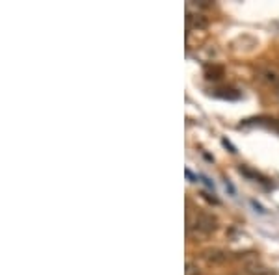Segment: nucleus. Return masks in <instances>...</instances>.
<instances>
[{
    "label": "nucleus",
    "instance_id": "f257e3e1",
    "mask_svg": "<svg viewBox=\"0 0 279 275\" xmlns=\"http://www.w3.org/2000/svg\"><path fill=\"white\" fill-rule=\"evenodd\" d=\"M194 229L203 233V235H211V233H214L218 229V219L212 214L200 212L194 219Z\"/></svg>",
    "mask_w": 279,
    "mask_h": 275
},
{
    "label": "nucleus",
    "instance_id": "f03ea898",
    "mask_svg": "<svg viewBox=\"0 0 279 275\" xmlns=\"http://www.w3.org/2000/svg\"><path fill=\"white\" fill-rule=\"evenodd\" d=\"M259 78H261L262 82H266L268 86L279 89V73L277 71H273V69H270V67H262V69H259Z\"/></svg>",
    "mask_w": 279,
    "mask_h": 275
},
{
    "label": "nucleus",
    "instance_id": "7ed1b4c3",
    "mask_svg": "<svg viewBox=\"0 0 279 275\" xmlns=\"http://www.w3.org/2000/svg\"><path fill=\"white\" fill-rule=\"evenodd\" d=\"M203 257H205V260L209 264H222L227 260V253L220 249V247H212V249H207L203 253Z\"/></svg>",
    "mask_w": 279,
    "mask_h": 275
},
{
    "label": "nucleus",
    "instance_id": "20e7f679",
    "mask_svg": "<svg viewBox=\"0 0 279 275\" xmlns=\"http://www.w3.org/2000/svg\"><path fill=\"white\" fill-rule=\"evenodd\" d=\"M186 21H188V26L190 28H195V30H203L209 26V17L207 15H203V13H192L188 12V17H186Z\"/></svg>",
    "mask_w": 279,
    "mask_h": 275
},
{
    "label": "nucleus",
    "instance_id": "39448f33",
    "mask_svg": "<svg viewBox=\"0 0 279 275\" xmlns=\"http://www.w3.org/2000/svg\"><path fill=\"white\" fill-rule=\"evenodd\" d=\"M246 273L248 275H273L272 271H270L264 264L259 262L257 258H253L250 262H246Z\"/></svg>",
    "mask_w": 279,
    "mask_h": 275
},
{
    "label": "nucleus",
    "instance_id": "423d86ee",
    "mask_svg": "<svg viewBox=\"0 0 279 275\" xmlns=\"http://www.w3.org/2000/svg\"><path fill=\"white\" fill-rule=\"evenodd\" d=\"M205 76H207V80H220L223 76V69L218 67V65H207Z\"/></svg>",
    "mask_w": 279,
    "mask_h": 275
},
{
    "label": "nucleus",
    "instance_id": "0eeeda50",
    "mask_svg": "<svg viewBox=\"0 0 279 275\" xmlns=\"http://www.w3.org/2000/svg\"><path fill=\"white\" fill-rule=\"evenodd\" d=\"M184 275H201V269L197 264L194 262H186V269H184Z\"/></svg>",
    "mask_w": 279,
    "mask_h": 275
},
{
    "label": "nucleus",
    "instance_id": "6e6552de",
    "mask_svg": "<svg viewBox=\"0 0 279 275\" xmlns=\"http://www.w3.org/2000/svg\"><path fill=\"white\" fill-rule=\"evenodd\" d=\"M220 91H229V89H220ZM216 97H223V99H236L238 95L236 93H214Z\"/></svg>",
    "mask_w": 279,
    "mask_h": 275
},
{
    "label": "nucleus",
    "instance_id": "1a4fd4ad",
    "mask_svg": "<svg viewBox=\"0 0 279 275\" xmlns=\"http://www.w3.org/2000/svg\"><path fill=\"white\" fill-rule=\"evenodd\" d=\"M275 95H277V101H279V89H275Z\"/></svg>",
    "mask_w": 279,
    "mask_h": 275
}]
</instances>
